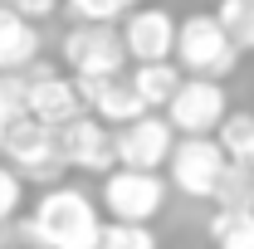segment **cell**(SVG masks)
<instances>
[{"label":"cell","mask_w":254,"mask_h":249,"mask_svg":"<svg viewBox=\"0 0 254 249\" xmlns=\"http://www.w3.org/2000/svg\"><path fill=\"white\" fill-rule=\"evenodd\" d=\"M20 235L34 249H98L103 210L88 190L78 186H49L39 190L30 220H20Z\"/></svg>","instance_id":"6da1fadb"},{"label":"cell","mask_w":254,"mask_h":249,"mask_svg":"<svg viewBox=\"0 0 254 249\" xmlns=\"http://www.w3.org/2000/svg\"><path fill=\"white\" fill-rule=\"evenodd\" d=\"M171 63L186 73V78H210V83H225L230 73H235V44L225 39V30L215 25V15L210 10H195L186 20H176V54Z\"/></svg>","instance_id":"7a4b0ae2"},{"label":"cell","mask_w":254,"mask_h":249,"mask_svg":"<svg viewBox=\"0 0 254 249\" xmlns=\"http://www.w3.org/2000/svg\"><path fill=\"white\" fill-rule=\"evenodd\" d=\"M0 161H5L20 181L44 186V190L64 186V171H68L64 156H59V132H49L44 123H34L30 113L0 137Z\"/></svg>","instance_id":"3957f363"},{"label":"cell","mask_w":254,"mask_h":249,"mask_svg":"<svg viewBox=\"0 0 254 249\" xmlns=\"http://www.w3.org/2000/svg\"><path fill=\"white\" fill-rule=\"evenodd\" d=\"M64 63H68V78L78 83H93V78H123L127 68V49L123 34L113 25H73L59 44Z\"/></svg>","instance_id":"277c9868"},{"label":"cell","mask_w":254,"mask_h":249,"mask_svg":"<svg viewBox=\"0 0 254 249\" xmlns=\"http://www.w3.org/2000/svg\"><path fill=\"white\" fill-rule=\"evenodd\" d=\"M166 181H161V171H108L103 176V195H98V205L113 215V225H147V220L161 215V205H166Z\"/></svg>","instance_id":"5b68a950"},{"label":"cell","mask_w":254,"mask_h":249,"mask_svg":"<svg viewBox=\"0 0 254 249\" xmlns=\"http://www.w3.org/2000/svg\"><path fill=\"white\" fill-rule=\"evenodd\" d=\"M20 83H25V113L34 123H44L49 132H59V127H68L73 118L88 113L83 98H78V83L68 73H59L54 63H44V59H34L20 73Z\"/></svg>","instance_id":"8992f818"},{"label":"cell","mask_w":254,"mask_h":249,"mask_svg":"<svg viewBox=\"0 0 254 249\" xmlns=\"http://www.w3.org/2000/svg\"><path fill=\"white\" fill-rule=\"evenodd\" d=\"M161 118L171 123L176 137H215L220 123L230 118V93L225 83H210V78H181V88Z\"/></svg>","instance_id":"52a82bcc"},{"label":"cell","mask_w":254,"mask_h":249,"mask_svg":"<svg viewBox=\"0 0 254 249\" xmlns=\"http://www.w3.org/2000/svg\"><path fill=\"white\" fill-rule=\"evenodd\" d=\"M166 186H176L190 200H210L215 186L225 176V152L215 137H176L171 147V161H166Z\"/></svg>","instance_id":"ba28073f"},{"label":"cell","mask_w":254,"mask_h":249,"mask_svg":"<svg viewBox=\"0 0 254 249\" xmlns=\"http://www.w3.org/2000/svg\"><path fill=\"white\" fill-rule=\"evenodd\" d=\"M171 147H176V132L161 113H147V118L113 132V156L127 171H161L171 161Z\"/></svg>","instance_id":"9c48e42d"},{"label":"cell","mask_w":254,"mask_h":249,"mask_svg":"<svg viewBox=\"0 0 254 249\" xmlns=\"http://www.w3.org/2000/svg\"><path fill=\"white\" fill-rule=\"evenodd\" d=\"M123 49L132 63H166L176 54V15H166L161 5H137L123 20Z\"/></svg>","instance_id":"30bf717a"},{"label":"cell","mask_w":254,"mask_h":249,"mask_svg":"<svg viewBox=\"0 0 254 249\" xmlns=\"http://www.w3.org/2000/svg\"><path fill=\"white\" fill-rule=\"evenodd\" d=\"M59 156L68 171H88V176H108L118 171V156H113V132L98 123V118H73L68 127H59Z\"/></svg>","instance_id":"8fae6325"},{"label":"cell","mask_w":254,"mask_h":249,"mask_svg":"<svg viewBox=\"0 0 254 249\" xmlns=\"http://www.w3.org/2000/svg\"><path fill=\"white\" fill-rule=\"evenodd\" d=\"M78 83V78H73ZM78 98H83V108H88V118L108 127V132H118V127L137 123V118H147V103L137 98V88L123 78H93V83H78Z\"/></svg>","instance_id":"7c38bea8"},{"label":"cell","mask_w":254,"mask_h":249,"mask_svg":"<svg viewBox=\"0 0 254 249\" xmlns=\"http://www.w3.org/2000/svg\"><path fill=\"white\" fill-rule=\"evenodd\" d=\"M39 59V30L10 5H0V73H25Z\"/></svg>","instance_id":"4fadbf2b"},{"label":"cell","mask_w":254,"mask_h":249,"mask_svg":"<svg viewBox=\"0 0 254 249\" xmlns=\"http://www.w3.org/2000/svg\"><path fill=\"white\" fill-rule=\"evenodd\" d=\"M181 68L166 59V63H137L132 73H127V83L137 88V98L147 103V113H157V108H166L171 98H176V88H181Z\"/></svg>","instance_id":"5bb4252c"},{"label":"cell","mask_w":254,"mask_h":249,"mask_svg":"<svg viewBox=\"0 0 254 249\" xmlns=\"http://www.w3.org/2000/svg\"><path fill=\"white\" fill-rule=\"evenodd\" d=\"M210 15L225 30V39L235 44V54H250L254 49V0H220Z\"/></svg>","instance_id":"9a60e30c"},{"label":"cell","mask_w":254,"mask_h":249,"mask_svg":"<svg viewBox=\"0 0 254 249\" xmlns=\"http://www.w3.org/2000/svg\"><path fill=\"white\" fill-rule=\"evenodd\" d=\"M215 142H220V152L230 166H250L254 156V113H230L215 132Z\"/></svg>","instance_id":"2e32d148"},{"label":"cell","mask_w":254,"mask_h":249,"mask_svg":"<svg viewBox=\"0 0 254 249\" xmlns=\"http://www.w3.org/2000/svg\"><path fill=\"white\" fill-rule=\"evenodd\" d=\"M215 249H254V210H215L210 215Z\"/></svg>","instance_id":"e0dca14e"},{"label":"cell","mask_w":254,"mask_h":249,"mask_svg":"<svg viewBox=\"0 0 254 249\" xmlns=\"http://www.w3.org/2000/svg\"><path fill=\"white\" fill-rule=\"evenodd\" d=\"M210 200H215V210H254V171L225 161V176Z\"/></svg>","instance_id":"ac0fdd59"},{"label":"cell","mask_w":254,"mask_h":249,"mask_svg":"<svg viewBox=\"0 0 254 249\" xmlns=\"http://www.w3.org/2000/svg\"><path fill=\"white\" fill-rule=\"evenodd\" d=\"M127 0H68L73 25H123L127 20Z\"/></svg>","instance_id":"d6986e66"},{"label":"cell","mask_w":254,"mask_h":249,"mask_svg":"<svg viewBox=\"0 0 254 249\" xmlns=\"http://www.w3.org/2000/svg\"><path fill=\"white\" fill-rule=\"evenodd\" d=\"M98 249H157L152 225H103Z\"/></svg>","instance_id":"ffe728a7"},{"label":"cell","mask_w":254,"mask_h":249,"mask_svg":"<svg viewBox=\"0 0 254 249\" xmlns=\"http://www.w3.org/2000/svg\"><path fill=\"white\" fill-rule=\"evenodd\" d=\"M25 118V83L20 73H0V137Z\"/></svg>","instance_id":"44dd1931"},{"label":"cell","mask_w":254,"mask_h":249,"mask_svg":"<svg viewBox=\"0 0 254 249\" xmlns=\"http://www.w3.org/2000/svg\"><path fill=\"white\" fill-rule=\"evenodd\" d=\"M20 205H25V181L0 161V230L20 220Z\"/></svg>","instance_id":"7402d4cb"},{"label":"cell","mask_w":254,"mask_h":249,"mask_svg":"<svg viewBox=\"0 0 254 249\" xmlns=\"http://www.w3.org/2000/svg\"><path fill=\"white\" fill-rule=\"evenodd\" d=\"M0 5H10V10H15V15H25V20H30V25H39V20H49V15H54V10H59L64 0H0Z\"/></svg>","instance_id":"603a6c76"},{"label":"cell","mask_w":254,"mask_h":249,"mask_svg":"<svg viewBox=\"0 0 254 249\" xmlns=\"http://www.w3.org/2000/svg\"><path fill=\"white\" fill-rule=\"evenodd\" d=\"M127 5H137V0H127Z\"/></svg>","instance_id":"cb8c5ba5"}]
</instances>
